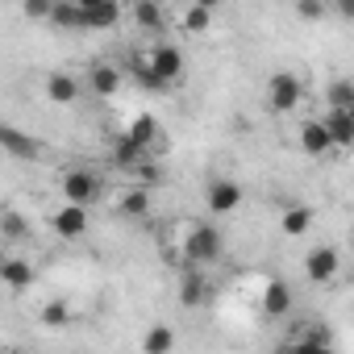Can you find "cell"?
Instances as JSON below:
<instances>
[{"mask_svg": "<svg viewBox=\"0 0 354 354\" xmlns=\"http://www.w3.org/2000/svg\"><path fill=\"white\" fill-rule=\"evenodd\" d=\"M184 263L192 267H209V263H221L225 259V234L213 225V221H201L184 234V246H180Z\"/></svg>", "mask_w": 354, "mask_h": 354, "instance_id": "cell-1", "label": "cell"}, {"mask_svg": "<svg viewBox=\"0 0 354 354\" xmlns=\"http://www.w3.org/2000/svg\"><path fill=\"white\" fill-rule=\"evenodd\" d=\"M59 192H63V201L92 209V205L104 196V180H100L96 171H88V167H75V171H67L63 180H59Z\"/></svg>", "mask_w": 354, "mask_h": 354, "instance_id": "cell-2", "label": "cell"}, {"mask_svg": "<svg viewBox=\"0 0 354 354\" xmlns=\"http://www.w3.org/2000/svg\"><path fill=\"white\" fill-rule=\"evenodd\" d=\"M300 96H304L300 75H292V71H275V75L267 80V104H271L275 113H292V109L300 104Z\"/></svg>", "mask_w": 354, "mask_h": 354, "instance_id": "cell-3", "label": "cell"}, {"mask_svg": "<svg viewBox=\"0 0 354 354\" xmlns=\"http://www.w3.org/2000/svg\"><path fill=\"white\" fill-rule=\"evenodd\" d=\"M146 63H150V71L162 75L167 84H175V80L184 75V50H180V46H171V42L150 46V50H146Z\"/></svg>", "mask_w": 354, "mask_h": 354, "instance_id": "cell-4", "label": "cell"}, {"mask_svg": "<svg viewBox=\"0 0 354 354\" xmlns=\"http://www.w3.org/2000/svg\"><path fill=\"white\" fill-rule=\"evenodd\" d=\"M50 225H55V234H59V238H67V242L84 238V234H88V225H92V221H88V205H71V201H67L63 209H55V213H50Z\"/></svg>", "mask_w": 354, "mask_h": 354, "instance_id": "cell-5", "label": "cell"}, {"mask_svg": "<svg viewBox=\"0 0 354 354\" xmlns=\"http://www.w3.org/2000/svg\"><path fill=\"white\" fill-rule=\"evenodd\" d=\"M0 150L13 154V158H26V162H38L42 158V142L30 138V133H21V129H13L9 121H0Z\"/></svg>", "mask_w": 354, "mask_h": 354, "instance_id": "cell-6", "label": "cell"}, {"mask_svg": "<svg viewBox=\"0 0 354 354\" xmlns=\"http://www.w3.org/2000/svg\"><path fill=\"white\" fill-rule=\"evenodd\" d=\"M337 271H342V254H337L333 246H317V250H308V259H304V275H308L313 283H333Z\"/></svg>", "mask_w": 354, "mask_h": 354, "instance_id": "cell-7", "label": "cell"}, {"mask_svg": "<svg viewBox=\"0 0 354 354\" xmlns=\"http://www.w3.org/2000/svg\"><path fill=\"white\" fill-rule=\"evenodd\" d=\"M321 125L329 129V138H333V150H346V146H354V109H325L321 113Z\"/></svg>", "mask_w": 354, "mask_h": 354, "instance_id": "cell-8", "label": "cell"}, {"mask_svg": "<svg viewBox=\"0 0 354 354\" xmlns=\"http://www.w3.org/2000/svg\"><path fill=\"white\" fill-rule=\"evenodd\" d=\"M205 205H209L213 217H225V213H234V209L242 205V188H238L234 180H213L209 192H205Z\"/></svg>", "mask_w": 354, "mask_h": 354, "instance_id": "cell-9", "label": "cell"}, {"mask_svg": "<svg viewBox=\"0 0 354 354\" xmlns=\"http://www.w3.org/2000/svg\"><path fill=\"white\" fill-rule=\"evenodd\" d=\"M34 279H38V271H34L30 259H21V254H5V263H0V283H5V288L26 292Z\"/></svg>", "mask_w": 354, "mask_h": 354, "instance_id": "cell-10", "label": "cell"}, {"mask_svg": "<svg viewBox=\"0 0 354 354\" xmlns=\"http://www.w3.org/2000/svg\"><path fill=\"white\" fill-rule=\"evenodd\" d=\"M121 84H125V75H121V67H109V63H96V67L88 71V92H92V96H100V100H113V96L121 92Z\"/></svg>", "mask_w": 354, "mask_h": 354, "instance_id": "cell-11", "label": "cell"}, {"mask_svg": "<svg viewBox=\"0 0 354 354\" xmlns=\"http://www.w3.org/2000/svg\"><path fill=\"white\" fill-rule=\"evenodd\" d=\"M300 150H304L308 158H325V154H333V138H329V129L321 125V117L300 125Z\"/></svg>", "mask_w": 354, "mask_h": 354, "instance_id": "cell-12", "label": "cell"}, {"mask_svg": "<svg viewBox=\"0 0 354 354\" xmlns=\"http://www.w3.org/2000/svg\"><path fill=\"white\" fill-rule=\"evenodd\" d=\"M129 17H133V26H138L142 34H162V30H167V13H162L158 0H133Z\"/></svg>", "mask_w": 354, "mask_h": 354, "instance_id": "cell-13", "label": "cell"}, {"mask_svg": "<svg viewBox=\"0 0 354 354\" xmlns=\"http://www.w3.org/2000/svg\"><path fill=\"white\" fill-rule=\"evenodd\" d=\"M263 313L267 317H288L292 313V288H288V279H267V288H263Z\"/></svg>", "mask_w": 354, "mask_h": 354, "instance_id": "cell-14", "label": "cell"}, {"mask_svg": "<svg viewBox=\"0 0 354 354\" xmlns=\"http://www.w3.org/2000/svg\"><path fill=\"white\" fill-rule=\"evenodd\" d=\"M209 300V283H205V275H196L192 271V263L184 267V279H180V304L184 308H201Z\"/></svg>", "mask_w": 354, "mask_h": 354, "instance_id": "cell-15", "label": "cell"}, {"mask_svg": "<svg viewBox=\"0 0 354 354\" xmlns=\"http://www.w3.org/2000/svg\"><path fill=\"white\" fill-rule=\"evenodd\" d=\"M150 205H154V201H150V188H142V184H138V188L121 192L117 213H121V217H129V221H142V217L150 213Z\"/></svg>", "mask_w": 354, "mask_h": 354, "instance_id": "cell-16", "label": "cell"}, {"mask_svg": "<svg viewBox=\"0 0 354 354\" xmlns=\"http://www.w3.org/2000/svg\"><path fill=\"white\" fill-rule=\"evenodd\" d=\"M55 30H67V34H75V30H84V9L75 5V0H55V9H50V17H46Z\"/></svg>", "mask_w": 354, "mask_h": 354, "instance_id": "cell-17", "label": "cell"}, {"mask_svg": "<svg viewBox=\"0 0 354 354\" xmlns=\"http://www.w3.org/2000/svg\"><path fill=\"white\" fill-rule=\"evenodd\" d=\"M117 21H121V5H117V0H104V5H96V9H84V30L104 34V30H113Z\"/></svg>", "mask_w": 354, "mask_h": 354, "instance_id": "cell-18", "label": "cell"}, {"mask_svg": "<svg viewBox=\"0 0 354 354\" xmlns=\"http://www.w3.org/2000/svg\"><path fill=\"white\" fill-rule=\"evenodd\" d=\"M46 96H50L55 104H75V100H80V80L67 75V71H55V75L46 80Z\"/></svg>", "mask_w": 354, "mask_h": 354, "instance_id": "cell-19", "label": "cell"}, {"mask_svg": "<svg viewBox=\"0 0 354 354\" xmlns=\"http://www.w3.org/2000/svg\"><path fill=\"white\" fill-rule=\"evenodd\" d=\"M313 209L308 205H292V209H283V217H279V230L288 234V238H300V234H308L313 230Z\"/></svg>", "mask_w": 354, "mask_h": 354, "instance_id": "cell-20", "label": "cell"}, {"mask_svg": "<svg viewBox=\"0 0 354 354\" xmlns=\"http://www.w3.org/2000/svg\"><path fill=\"white\" fill-rule=\"evenodd\" d=\"M125 133H129L142 150H150V154H154V142H158V121H154L150 113H138V117L129 121V129H125Z\"/></svg>", "mask_w": 354, "mask_h": 354, "instance_id": "cell-21", "label": "cell"}, {"mask_svg": "<svg viewBox=\"0 0 354 354\" xmlns=\"http://www.w3.org/2000/svg\"><path fill=\"white\" fill-rule=\"evenodd\" d=\"M129 71H133V80H138V84H142L146 92H167V80L150 71V63H146V55H133V63H129Z\"/></svg>", "mask_w": 354, "mask_h": 354, "instance_id": "cell-22", "label": "cell"}, {"mask_svg": "<svg viewBox=\"0 0 354 354\" xmlns=\"http://www.w3.org/2000/svg\"><path fill=\"white\" fill-rule=\"evenodd\" d=\"M146 154H150V150H142L129 133L113 142V162H117V167H133V162H138V158H146Z\"/></svg>", "mask_w": 354, "mask_h": 354, "instance_id": "cell-23", "label": "cell"}, {"mask_svg": "<svg viewBox=\"0 0 354 354\" xmlns=\"http://www.w3.org/2000/svg\"><path fill=\"white\" fill-rule=\"evenodd\" d=\"M0 238L5 242H26L30 238V221L21 213H0Z\"/></svg>", "mask_w": 354, "mask_h": 354, "instance_id": "cell-24", "label": "cell"}, {"mask_svg": "<svg viewBox=\"0 0 354 354\" xmlns=\"http://www.w3.org/2000/svg\"><path fill=\"white\" fill-rule=\"evenodd\" d=\"M188 34H209L213 30V9H205V5H188V13H184V21H180Z\"/></svg>", "mask_w": 354, "mask_h": 354, "instance_id": "cell-25", "label": "cell"}, {"mask_svg": "<svg viewBox=\"0 0 354 354\" xmlns=\"http://www.w3.org/2000/svg\"><path fill=\"white\" fill-rule=\"evenodd\" d=\"M325 96H329L333 109H354V84H350V80H333V84L325 88Z\"/></svg>", "mask_w": 354, "mask_h": 354, "instance_id": "cell-26", "label": "cell"}, {"mask_svg": "<svg viewBox=\"0 0 354 354\" xmlns=\"http://www.w3.org/2000/svg\"><path fill=\"white\" fill-rule=\"evenodd\" d=\"M171 346H175V333H171V329H162V325H158V329H150V333L142 337V350H146V354H167Z\"/></svg>", "mask_w": 354, "mask_h": 354, "instance_id": "cell-27", "label": "cell"}, {"mask_svg": "<svg viewBox=\"0 0 354 354\" xmlns=\"http://www.w3.org/2000/svg\"><path fill=\"white\" fill-rule=\"evenodd\" d=\"M71 321V308L63 304V300H50L46 308H42V325H50V329H63Z\"/></svg>", "mask_w": 354, "mask_h": 354, "instance_id": "cell-28", "label": "cell"}, {"mask_svg": "<svg viewBox=\"0 0 354 354\" xmlns=\"http://www.w3.org/2000/svg\"><path fill=\"white\" fill-rule=\"evenodd\" d=\"M296 13L300 21H321L329 13V0H296Z\"/></svg>", "mask_w": 354, "mask_h": 354, "instance_id": "cell-29", "label": "cell"}, {"mask_svg": "<svg viewBox=\"0 0 354 354\" xmlns=\"http://www.w3.org/2000/svg\"><path fill=\"white\" fill-rule=\"evenodd\" d=\"M50 9H55V0H21V13H26L30 21H46Z\"/></svg>", "mask_w": 354, "mask_h": 354, "instance_id": "cell-30", "label": "cell"}, {"mask_svg": "<svg viewBox=\"0 0 354 354\" xmlns=\"http://www.w3.org/2000/svg\"><path fill=\"white\" fill-rule=\"evenodd\" d=\"M333 9H337L342 21H354V0H333Z\"/></svg>", "mask_w": 354, "mask_h": 354, "instance_id": "cell-31", "label": "cell"}, {"mask_svg": "<svg viewBox=\"0 0 354 354\" xmlns=\"http://www.w3.org/2000/svg\"><path fill=\"white\" fill-rule=\"evenodd\" d=\"M192 5H205V9H213V13H217V9L225 5V0H192Z\"/></svg>", "mask_w": 354, "mask_h": 354, "instance_id": "cell-32", "label": "cell"}, {"mask_svg": "<svg viewBox=\"0 0 354 354\" xmlns=\"http://www.w3.org/2000/svg\"><path fill=\"white\" fill-rule=\"evenodd\" d=\"M80 9H96V5H104V0H75Z\"/></svg>", "mask_w": 354, "mask_h": 354, "instance_id": "cell-33", "label": "cell"}, {"mask_svg": "<svg viewBox=\"0 0 354 354\" xmlns=\"http://www.w3.org/2000/svg\"><path fill=\"white\" fill-rule=\"evenodd\" d=\"M0 263H5V246H0Z\"/></svg>", "mask_w": 354, "mask_h": 354, "instance_id": "cell-34", "label": "cell"}]
</instances>
